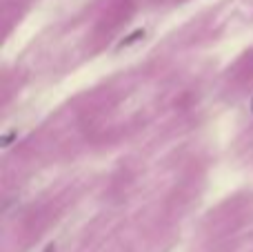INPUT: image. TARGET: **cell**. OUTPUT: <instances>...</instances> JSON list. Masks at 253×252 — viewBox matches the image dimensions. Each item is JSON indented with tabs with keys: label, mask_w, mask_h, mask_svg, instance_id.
<instances>
[{
	"label": "cell",
	"mask_w": 253,
	"mask_h": 252,
	"mask_svg": "<svg viewBox=\"0 0 253 252\" xmlns=\"http://www.w3.org/2000/svg\"><path fill=\"white\" fill-rule=\"evenodd\" d=\"M140 38H144V29H135L133 34H129L125 40H120L118 43V49H125V47H129V45H133V43H138Z\"/></svg>",
	"instance_id": "cell-1"
},
{
	"label": "cell",
	"mask_w": 253,
	"mask_h": 252,
	"mask_svg": "<svg viewBox=\"0 0 253 252\" xmlns=\"http://www.w3.org/2000/svg\"><path fill=\"white\" fill-rule=\"evenodd\" d=\"M251 112H253V98H251Z\"/></svg>",
	"instance_id": "cell-3"
},
{
	"label": "cell",
	"mask_w": 253,
	"mask_h": 252,
	"mask_svg": "<svg viewBox=\"0 0 253 252\" xmlns=\"http://www.w3.org/2000/svg\"><path fill=\"white\" fill-rule=\"evenodd\" d=\"M44 252H56V248H53V246H49V248L44 250Z\"/></svg>",
	"instance_id": "cell-2"
}]
</instances>
